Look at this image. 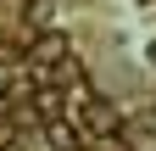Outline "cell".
Masks as SVG:
<instances>
[{
	"label": "cell",
	"mask_w": 156,
	"mask_h": 151,
	"mask_svg": "<svg viewBox=\"0 0 156 151\" xmlns=\"http://www.w3.org/2000/svg\"><path fill=\"white\" fill-rule=\"evenodd\" d=\"M78 129H84V134L112 140L117 129H123V112H117L112 101H101V95H84V106H78Z\"/></svg>",
	"instance_id": "6da1fadb"
},
{
	"label": "cell",
	"mask_w": 156,
	"mask_h": 151,
	"mask_svg": "<svg viewBox=\"0 0 156 151\" xmlns=\"http://www.w3.org/2000/svg\"><path fill=\"white\" fill-rule=\"evenodd\" d=\"M28 62H39V67L67 62V34H62V28H39V34H34V45H28Z\"/></svg>",
	"instance_id": "7a4b0ae2"
},
{
	"label": "cell",
	"mask_w": 156,
	"mask_h": 151,
	"mask_svg": "<svg viewBox=\"0 0 156 151\" xmlns=\"http://www.w3.org/2000/svg\"><path fill=\"white\" fill-rule=\"evenodd\" d=\"M45 145L50 151H84V129L67 123L62 112H56V118H45Z\"/></svg>",
	"instance_id": "3957f363"
},
{
	"label": "cell",
	"mask_w": 156,
	"mask_h": 151,
	"mask_svg": "<svg viewBox=\"0 0 156 151\" xmlns=\"http://www.w3.org/2000/svg\"><path fill=\"white\" fill-rule=\"evenodd\" d=\"M34 106H39V118H56V112L67 106V95H62V90H50V84H45V90L34 95Z\"/></svg>",
	"instance_id": "277c9868"
},
{
	"label": "cell",
	"mask_w": 156,
	"mask_h": 151,
	"mask_svg": "<svg viewBox=\"0 0 156 151\" xmlns=\"http://www.w3.org/2000/svg\"><path fill=\"white\" fill-rule=\"evenodd\" d=\"M11 90H17V73H11V67H0V101H6Z\"/></svg>",
	"instance_id": "5b68a950"
},
{
	"label": "cell",
	"mask_w": 156,
	"mask_h": 151,
	"mask_svg": "<svg viewBox=\"0 0 156 151\" xmlns=\"http://www.w3.org/2000/svg\"><path fill=\"white\" fill-rule=\"evenodd\" d=\"M0 145H11V123H0Z\"/></svg>",
	"instance_id": "8992f818"
},
{
	"label": "cell",
	"mask_w": 156,
	"mask_h": 151,
	"mask_svg": "<svg viewBox=\"0 0 156 151\" xmlns=\"http://www.w3.org/2000/svg\"><path fill=\"white\" fill-rule=\"evenodd\" d=\"M145 62H151V67H156V39H151V45H145Z\"/></svg>",
	"instance_id": "52a82bcc"
},
{
	"label": "cell",
	"mask_w": 156,
	"mask_h": 151,
	"mask_svg": "<svg viewBox=\"0 0 156 151\" xmlns=\"http://www.w3.org/2000/svg\"><path fill=\"white\" fill-rule=\"evenodd\" d=\"M151 134H156V112H151Z\"/></svg>",
	"instance_id": "ba28073f"
}]
</instances>
